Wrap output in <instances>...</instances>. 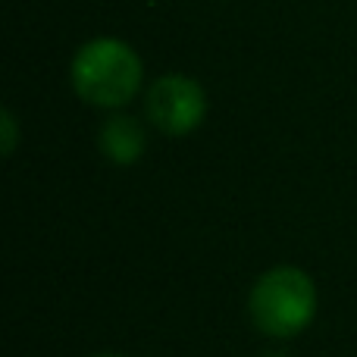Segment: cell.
<instances>
[{
    "label": "cell",
    "instance_id": "cell-3",
    "mask_svg": "<svg viewBox=\"0 0 357 357\" xmlns=\"http://www.w3.org/2000/svg\"><path fill=\"white\" fill-rule=\"evenodd\" d=\"M144 113H148L151 126L160 129L163 135H188L204 123L207 113V94L188 75H160L154 85L148 88L144 98Z\"/></svg>",
    "mask_w": 357,
    "mask_h": 357
},
{
    "label": "cell",
    "instance_id": "cell-4",
    "mask_svg": "<svg viewBox=\"0 0 357 357\" xmlns=\"http://www.w3.org/2000/svg\"><path fill=\"white\" fill-rule=\"evenodd\" d=\"M98 148L116 167H132L142 160L144 148H148V132L129 113H113L98 132Z\"/></svg>",
    "mask_w": 357,
    "mask_h": 357
},
{
    "label": "cell",
    "instance_id": "cell-6",
    "mask_svg": "<svg viewBox=\"0 0 357 357\" xmlns=\"http://www.w3.org/2000/svg\"><path fill=\"white\" fill-rule=\"evenodd\" d=\"M264 357H289L285 351H270V354H264Z\"/></svg>",
    "mask_w": 357,
    "mask_h": 357
},
{
    "label": "cell",
    "instance_id": "cell-5",
    "mask_svg": "<svg viewBox=\"0 0 357 357\" xmlns=\"http://www.w3.org/2000/svg\"><path fill=\"white\" fill-rule=\"evenodd\" d=\"M0 126H3V154L10 157L16 151V142H19V126H16V116L10 110L0 113Z\"/></svg>",
    "mask_w": 357,
    "mask_h": 357
},
{
    "label": "cell",
    "instance_id": "cell-7",
    "mask_svg": "<svg viewBox=\"0 0 357 357\" xmlns=\"http://www.w3.org/2000/svg\"><path fill=\"white\" fill-rule=\"evenodd\" d=\"M91 357H123V354H91Z\"/></svg>",
    "mask_w": 357,
    "mask_h": 357
},
{
    "label": "cell",
    "instance_id": "cell-1",
    "mask_svg": "<svg viewBox=\"0 0 357 357\" xmlns=\"http://www.w3.org/2000/svg\"><path fill=\"white\" fill-rule=\"evenodd\" d=\"M73 88L85 104L116 110L142 88V60L119 38H94L73 56Z\"/></svg>",
    "mask_w": 357,
    "mask_h": 357
},
{
    "label": "cell",
    "instance_id": "cell-2",
    "mask_svg": "<svg viewBox=\"0 0 357 357\" xmlns=\"http://www.w3.org/2000/svg\"><path fill=\"white\" fill-rule=\"evenodd\" d=\"M254 326L270 339H295L314 323L317 314V285L301 266H273L248 295Z\"/></svg>",
    "mask_w": 357,
    "mask_h": 357
}]
</instances>
